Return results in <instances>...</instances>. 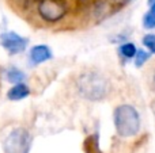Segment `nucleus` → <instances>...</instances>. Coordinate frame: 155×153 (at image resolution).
I'll return each mask as SVG.
<instances>
[{
  "instance_id": "1",
  "label": "nucleus",
  "mask_w": 155,
  "mask_h": 153,
  "mask_svg": "<svg viewBox=\"0 0 155 153\" xmlns=\"http://www.w3.org/2000/svg\"><path fill=\"white\" fill-rule=\"evenodd\" d=\"M78 89L88 100H101L107 94V81L97 72H86L78 80Z\"/></svg>"
},
{
  "instance_id": "2",
  "label": "nucleus",
  "mask_w": 155,
  "mask_h": 153,
  "mask_svg": "<svg viewBox=\"0 0 155 153\" xmlns=\"http://www.w3.org/2000/svg\"><path fill=\"white\" fill-rule=\"evenodd\" d=\"M114 126L121 137H132L140 130V117L129 105L118 106L114 111Z\"/></svg>"
},
{
  "instance_id": "3",
  "label": "nucleus",
  "mask_w": 155,
  "mask_h": 153,
  "mask_svg": "<svg viewBox=\"0 0 155 153\" xmlns=\"http://www.w3.org/2000/svg\"><path fill=\"white\" fill-rule=\"evenodd\" d=\"M31 137L26 129H15L7 136L3 144L4 153H29Z\"/></svg>"
},
{
  "instance_id": "4",
  "label": "nucleus",
  "mask_w": 155,
  "mask_h": 153,
  "mask_svg": "<svg viewBox=\"0 0 155 153\" xmlns=\"http://www.w3.org/2000/svg\"><path fill=\"white\" fill-rule=\"evenodd\" d=\"M38 12L45 20L56 22L64 15V5L56 0H42L38 5Z\"/></svg>"
},
{
  "instance_id": "5",
  "label": "nucleus",
  "mask_w": 155,
  "mask_h": 153,
  "mask_svg": "<svg viewBox=\"0 0 155 153\" xmlns=\"http://www.w3.org/2000/svg\"><path fill=\"white\" fill-rule=\"evenodd\" d=\"M0 42H2L3 48L8 52L10 54H18L26 49L27 39L16 33H3L0 35Z\"/></svg>"
},
{
  "instance_id": "6",
  "label": "nucleus",
  "mask_w": 155,
  "mask_h": 153,
  "mask_svg": "<svg viewBox=\"0 0 155 153\" xmlns=\"http://www.w3.org/2000/svg\"><path fill=\"white\" fill-rule=\"evenodd\" d=\"M51 58H52V52L45 45L34 46L30 50V60H31L33 64H41V62H45Z\"/></svg>"
},
{
  "instance_id": "7",
  "label": "nucleus",
  "mask_w": 155,
  "mask_h": 153,
  "mask_svg": "<svg viewBox=\"0 0 155 153\" xmlns=\"http://www.w3.org/2000/svg\"><path fill=\"white\" fill-rule=\"evenodd\" d=\"M30 94V89L26 84H22V83H18L16 86H14L12 88L8 91L7 96L10 100H22L25 98H27Z\"/></svg>"
},
{
  "instance_id": "8",
  "label": "nucleus",
  "mask_w": 155,
  "mask_h": 153,
  "mask_svg": "<svg viewBox=\"0 0 155 153\" xmlns=\"http://www.w3.org/2000/svg\"><path fill=\"white\" fill-rule=\"evenodd\" d=\"M5 77H7V80L10 81V83L18 84L25 79V73L22 72V70H19L18 68L12 67V68H10V69L5 70Z\"/></svg>"
},
{
  "instance_id": "9",
  "label": "nucleus",
  "mask_w": 155,
  "mask_h": 153,
  "mask_svg": "<svg viewBox=\"0 0 155 153\" xmlns=\"http://www.w3.org/2000/svg\"><path fill=\"white\" fill-rule=\"evenodd\" d=\"M143 26L146 29H154L155 27V3L151 4V8L143 18Z\"/></svg>"
},
{
  "instance_id": "10",
  "label": "nucleus",
  "mask_w": 155,
  "mask_h": 153,
  "mask_svg": "<svg viewBox=\"0 0 155 153\" xmlns=\"http://www.w3.org/2000/svg\"><path fill=\"white\" fill-rule=\"evenodd\" d=\"M136 48H135L134 43L128 42V43H123V45L120 46V53L123 57H125V58H132V57H135V54H136Z\"/></svg>"
},
{
  "instance_id": "11",
  "label": "nucleus",
  "mask_w": 155,
  "mask_h": 153,
  "mask_svg": "<svg viewBox=\"0 0 155 153\" xmlns=\"http://www.w3.org/2000/svg\"><path fill=\"white\" fill-rule=\"evenodd\" d=\"M148 58H150V53L144 50H139L135 54V64H136V67H142Z\"/></svg>"
},
{
  "instance_id": "12",
  "label": "nucleus",
  "mask_w": 155,
  "mask_h": 153,
  "mask_svg": "<svg viewBox=\"0 0 155 153\" xmlns=\"http://www.w3.org/2000/svg\"><path fill=\"white\" fill-rule=\"evenodd\" d=\"M143 43L151 53H155V34H147L143 38Z\"/></svg>"
},
{
  "instance_id": "13",
  "label": "nucleus",
  "mask_w": 155,
  "mask_h": 153,
  "mask_svg": "<svg viewBox=\"0 0 155 153\" xmlns=\"http://www.w3.org/2000/svg\"><path fill=\"white\" fill-rule=\"evenodd\" d=\"M153 89H154V92H155V73H154V76H153Z\"/></svg>"
},
{
  "instance_id": "14",
  "label": "nucleus",
  "mask_w": 155,
  "mask_h": 153,
  "mask_svg": "<svg viewBox=\"0 0 155 153\" xmlns=\"http://www.w3.org/2000/svg\"><path fill=\"white\" fill-rule=\"evenodd\" d=\"M114 2H117V3H125V2H128V0H114Z\"/></svg>"
},
{
  "instance_id": "15",
  "label": "nucleus",
  "mask_w": 155,
  "mask_h": 153,
  "mask_svg": "<svg viewBox=\"0 0 155 153\" xmlns=\"http://www.w3.org/2000/svg\"><path fill=\"white\" fill-rule=\"evenodd\" d=\"M148 3H150V5H151V4H154L155 3V0H148Z\"/></svg>"
},
{
  "instance_id": "16",
  "label": "nucleus",
  "mask_w": 155,
  "mask_h": 153,
  "mask_svg": "<svg viewBox=\"0 0 155 153\" xmlns=\"http://www.w3.org/2000/svg\"><path fill=\"white\" fill-rule=\"evenodd\" d=\"M153 108H154V113H155V105H154V106H153Z\"/></svg>"
}]
</instances>
